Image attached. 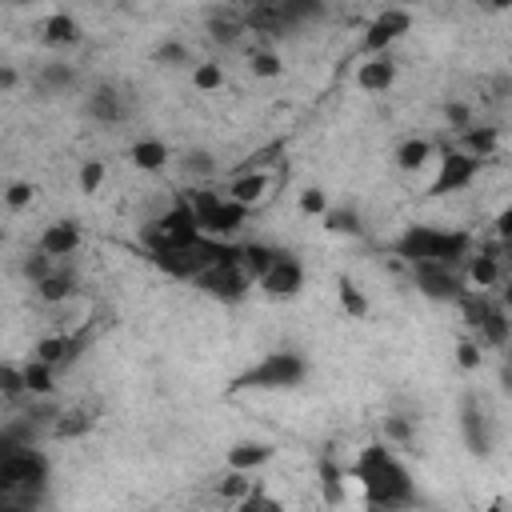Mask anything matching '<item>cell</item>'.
<instances>
[{"instance_id":"cell-2","label":"cell","mask_w":512,"mask_h":512,"mask_svg":"<svg viewBox=\"0 0 512 512\" xmlns=\"http://www.w3.org/2000/svg\"><path fill=\"white\" fill-rule=\"evenodd\" d=\"M472 248H476V236L468 228H436V224H408L388 244L392 260H400L404 268H412V264H452V268H464Z\"/></svg>"},{"instance_id":"cell-37","label":"cell","mask_w":512,"mask_h":512,"mask_svg":"<svg viewBox=\"0 0 512 512\" xmlns=\"http://www.w3.org/2000/svg\"><path fill=\"white\" fill-rule=\"evenodd\" d=\"M180 168H184V176H192V180H212V176L220 172V164H216V156H212L208 148H188V152L180 156Z\"/></svg>"},{"instance_id":"cell-38","label":"cell","mask_w":512,"mask_h":512,"mask_svg":"<svg viewBox=\"0 0 512 512\" xmlns=\"http://www.w3.org/2000/svg\"><path fill=\"white\" fill-rule=\"evenodd\" d=\"M192 88L196 92H220L224 88V64L220 60H200V64H192Z\"/></svg>"},{"instance_id":"cell-12","label":"cell","mask_w":512,"mask_h":512,"mask_svg":"<svg viewBox=\"0 0 512 512\" xmlns=\"http://www.w3.org/2000/svg\"><path fill=\"white\" fill-rule=\"evenodd\" d=\"M464 284L472 288V292H492L496 296V288H500V280L508 276V264H504V248L492 240V244H476L472 248V256L464 260Z\"/></svg>"},{"instance_id":"cell-19","label":"cell","mask_w":512,"mask_h":512,"mask_svg":"<svg viewBox=\"0 0 512 512\" xmlns=\"http://www.w3.org/2000/svg\"><path fill=\"white\" fill-rule=\"evenodd\" d=\"M268 192H272V172H228V180H224V196L248 212L256 204H264Z\"/></svg>"},{"instance_id":"cell-18","label":"cell","mask_w":512,"mask_h":512,"mask_svg":"<svg viewBox=\"0 0 512 512\" xmlns=\"http://www.w3.org/2000/svg\"><path fill=\"white\" fill-rule=\"evenodd\" d=\"M396 76H400V64H396V56H392V52H384V56H368V60H360V64H356L352 84H356L360 92L384 96V92L396 84Z\"/></svg>"},{"instance_id":"cell-25","label":"cell","mask_w":512,"mask_h":512,"mask_svg":"<svg viewBox=\"0 0 512 512\" xmlns=\"http://www.w3.org/2000/svg\"><path fill=\"white\" fill-rule=\"evenodd\" d=\"M96 408L92 404H76V408H60L56 424H52V440H84L92 428H96Z\"/></svg>"},{"instance_id":"cell-7","label":"cell","mask_w":512,"mask_h":512,"mask_svg":"<svg viewBox=\"0 0 512 512\" xmlns=\"http://www.w3.org/2000/svg\"><path fill=\"white\" fill-rule=\"evenodd\" d=\"M88 344H92V324H80V328H56V332H48V336L36 340L32 356L44 360V364L56 368V372H68V368L88 352Z\"/></svg>"},{"instance_id":"cell-47","label":"cell","mask_w":512,"mask_h":512,"mask_svg":"<svg viewBox=\"0 0 512 512\" xmlns=\"http://www.w3.org/2000/svg\"><path fill=\"white\" fill-rule=\"evenodd\" d=\"M56 268H60V264H56V260H52V256H44V252H40V248H32V252H28V256H24V276H28V280H32V284H40V280H44V276H52V272H56Z\"/></svg>"},{"instance_id":"cell-35","label":"cell","mask_w":512,"mask_h":512,"mask_svg":"<svg viewBox=\"0 0 512 512\" xmlns=\"http://www.w3.org/2000/svg\"><path fill=\"white\" fill-rule=\"evenodd\" d=\"M320 224H324L332 236H364V220H360V212L348 208V204H332Z\"/></svg>"},{"instance_id":"cell-5","label":"cell","mask_w":512,"mask_h":512,"mask_svg":"<svg viewBox=\"0 0 512 512\" xmlns=\"http://www.w3.org/2000/svg\"><path fill=\"white\" fill-rule=\"evenodd\" d=\"M188 204H192V212H196V220H200V232L204 236H212V240H236L240 232H244V224H248V208H240L236 200H228L224 196V188H204V184H196V188H188V192H180Z\"/></svg>"},{"instance_id":"cell-10","label":"cell","mask_w":512,"mask_h":512,"mask_svg":"<svg viewBox=\"0 0 512 512\" xmlns=\"http://www.w3.org/2000/svg\"><path fill=\"white\" fill-rule=\"evenodd\" d=\"M408 28H412V12H408V8H384V12H376V16L368 20L364 36H360V56L368 60V56L392 52V44H396Z\"/></svg>"},{"instance_id":"cell-22","label":"cell","mask_w":512,"mask_h":512,"mask_svg":"<svg viewBox=\"0 0 512 512\" xmlns=\"http://www.w3.org/2000/svg\"><path fill=\"white\" fill-rule=\"evenodd\" d=\"M76 288H80L76 272H72L68 264H60L52 276H44L40 284H32V296H36L44 308H64V304L76 300Z\"/></svg>"},{"instance_id":"cell-24","label":"cell","mask_w":512,"mask_h":512,"mask_svg":"<svg viewBox=\"0 0 512 512\" xmlns=\"http://www.w3.org/2000/svg\"><path fill=\"white\" fill-rule=\"evenodd\" d=\"M168 160H172V148H168L160 136H136V140L128 144V164H132L136 172H164Z\"/></svg>"},{"instance_id":"cell-40","label":"cell","mask_w":512,"mask_h":512,"mask_svg":"<svg viewBox=\"0 0 512 512\" xmlns=\"http://www.w3.org/2000/svg\"><path fill=\"white\" fill-rule=\"evenodd\" d=\"M104 180H108V164H104V160H96V156H92V160H84V164H80V172H76V188H80L84 196H96V192L104 188Z\"/></svg>"},{"instance_id":"cell-33","label":"cell","mask_w":512,"mask_h":512,"mask_svg":"<svg viewBox=\"0 0 512 512\" xmlns=\"http://www.w3.org/2000/svg\"><path fill=\"white\" fill-rule=\"evenodd\" d=\"M72 84H76V68L64 64V60H52V64H44V68L36 72V92H44V96L64 92V88H72Z\"/></svg>"},{"instance_id":"cell-16","label":"cell","mask_w":512,"mask_h":512,"mask_svg":"<svg viewBox=\"0 0 512 512\" xmlns=\"http://www.w3.org/2000/svg\"><path fill=\"white\" fill-rule=\"evenodd\" d=\"M472 336H476L484 348H508V340H512V312H508L496 296H484L480 316H476V324H472Z\"/></svg>"},{"instance_id":"cell-27","label":"cell","mask_w":512,"mask_h":512,"mask_svg":"<svg viewBox=\"0 0 512 512\" xmlns=\"http://www.w3.org/2000/svg\"><path fill=\"white\" fill-rule=\"evenodd\" d=\"M276 256H280L276 244H264V240H248V244H240V268L252 276V284H260V280L268 276V268L276 264Z\"/></svg>"},{"instance_id":"cell-41","label":"cell","mask_w":512,"mask_h":512,"mask_svg":"<svg viewBox=\"0 0 512 512\" xmlns=\"http://www.w3.org/2000/svg\"><path fill=\"white\" fill-rule=\"evenodd\" d=\"M0 396H4V400H24V396H28L24 364H0Z\"/></svg>"},{"instance_id":"cell-36","label":"cell","mask_w":512,"mask_h":512,"mask_svg":"<svg viewBox=\"0 0 512 512\" xmlns=\"http://www.w3.org/2000/svg\"><path fill=\"white\" fill-rule=\"evenodd\" d=\"M248 72H252L256 80H276V76L284 72V60H280V52H276V48L256 44V48L248 52Z\"/></svg>"},{"instance_id":"cell-20","label":"cell","mask_w":512,"mask_h":512,"mask_svg":"<svg viewBox=\"0 0 512 512\" xmlns=\"http://www.w3.org/2000/svg\"><path fill=\"white\" fill-rule=\"evenodd\" d=\"M40 44L44 48H56V52H64V48H76L80 40H84V28H80V20L72 16V12H48L44 20H40Z\"/></svg>"},{"instance_id":"cell-29","label":"cell","mask_w":512,"mask_h":512,"mask_svg":"<svg viewBox=\"0 0 512 512\" xmlns=\"http://www.w3.org/2000/svg\"><path fill=\"white\" fill-rule=\"evenodd\" d=\"M456 140H460V144H456L460 152H468L472 160H480V164H484V160L496 152L500 132H496L492 124H476V128H468V132H464V136H456Z\"/></svg>"},{"instance_id":"cell-43","label":"cell","mask_w":512,"mask_h":512,"mask_svg":"<svg viewBox=\"0 0 512 512\" xmlns=\"http://www.w3.org/2000/svg\"><path fill=\"white\" fill-rule=\"evenodd\" d=\"M456 364H460V372H480V364H484V344H480L476 336H460V340H456Z\"/></svg>"},{"instance_id":"cell-11","label":"cell","mask_w":512,"mask_h":512,"mask_svg":"<svg viewBox=\"0 0 512 512\" xmlns=\"http://www.w3.org/2000/svg\"><path fill=\"white\" fill-rule=\"evenodd\" d=\"M476 176H480V160H472V156L460 152V148H444V152L436 156V176H432V184H428V196L464 192Z\"/></svg>"},{"instance_id":"cell-23","label":"cell","mask_w":512,"mask_h":512,"mask_svg":"<svg viewBox=\"0 0 512 512\" xmlns=\"http://www.w3.org/2000/svg\"><path fill=\"white\" fill-rule=\"evenodd\" d=\"M316 484H320V500H324L328 508H344V504H348L352 480H348V468L336 464L332 456H320V464H316Z\"/></svg>"},{"instance_id":"cell-46","label":"cell","mask_w":512,"mask_h":512,"mask_svg":"<svg viewBox=\"0 0 512 512\" xmlns=\"http://www.w3.org/2000/svg\"><path fill=\"white\" fill-rule=\"evenodd\" d=\"M32 196H36V184H32V180H8V188H4L8 212H24V208L32 204Z\"/></svg>"},{"instance_id":"cell-21","label":"cell","mask_w":512,"mask_h":512,"mask_svg":"<svg viewBox=\"0 0 512 512\" xmlns=\"http://www.w3.org/2000/svg\"><path fill=\"white\" fill-rule=\"evenodd\" d=\"M272 456H276V444L272 440H236V444L224 448V468L256 476V468H264Z\"/></svg>"},{"instance_id":"cell-26","label":"cell","mask_w":512,"mask_h":512,"mask_svg":"<svg viewBox=\"0 0 512 512\" xmlns=\"http://www.w3.org/2000/svg\"><path fill=\"white\" fill-rule=\"evenodd\" d=\"M392 160H396L400 172H420L428 160H436V144H432L428 136H408V140L396 144Z\"/></svg>"},{"instance_id":"cell-8","label":"cell","mask_w":512,"mask_h":512,"mask_svg":"<svg viewBox=\"0 0 512 512\" xmlns=\"http://www.w3.org/2000/svg\"><path fill=\"white\" fill-rule=\"evenodd\" d=\"M192 288L204 292V296L216 300V304H240L256 284H252V276L240 268V260H224V264H212L208 272H200V276L192 280Z\"/></svg>"},{"instance_id":"cell-1","label":"cell","mask_w":512,"mask_h":512,"mask_svg":"<svg viewBox=\"0 0 512 512\" xmlns=\"http://www.w3.org/2000/svg\"><path fill=\"white\" fill-rule=\"evenodd\" d=\"M348 480L360 488L364 512H412V508H420V488H416L412 468L384 440H368L352 456Z\"/></svg>"},{"instance_id":"cell-15","label":"cell","mask_w":512,"mask_h":512,"mask_svg":"<svg viewBox=\"0 0 512 512\" xmlns=\"http://www.w3.org/2000/svg\"><path fill=\"white\" fill-rule=\"evenodd\" d=\"M80 244H84V228H80L72 216L44 224V228H40V236H36V248H40L44 256H52L56 264H64L68 256H76V252H80Z\"/></svg>"},{"instance_id":"cell-34","label":"cell","mask_w":512,"mask_h":512,"mask_svg":"<svg viewBox=\"0 0 512 512\" xmlns=\"http://www.w3.org/2000/svg\"><path fill=\"white\" fill-rule=\"evenodd\" d=\"M380 432H384V444H392V448H412V444H416V416L388 412L384 424H380Z\"/></svg>"},{"instance_id":"cell-28","label":"cell","mask_w":512,"mask_h":512,"mask_svg":"<svg viewBox=\"0 0 512 512\" xmlns=\"http://www.w3.org/2000/svg\"><path fill=\"white\" fill-rule=\"evenodd\" d=\"M336 300H340V312H344L348 320H368V312H372V304H368L360 280H352L348 272L336 276Z\"/></svg>"},{"instance_id":"cell-31","label":"cell","mask_w":512,"mask_h":512,"mask_svg":"<svg viewBox=\"0 0 512 512\" xmlns=\"http://www.w3.org/2000/svg\"><path fill=\"white\" fill-rule=\"evenodd\" d=\"M252 488H256V480H252L248 472H232V468H224V472L212 480V496L224 500V504H232V508H236Z\"/></svg>"},{"instance_id":"cell-44","label":"cell","mask_w":512,"mask_h":512,"mask_svg":"<svg viewBox=\"0 0 512 512\" xmlns=\"http://www.w3.org/2000/svg\"><path fill=\"white\" fill-rule=\"evenodd\" d=\"M232 512H284V504H280L264 484H256V488H252V492H248Z\"/></svg>"},{"instance_id":"cell-30","label":"cell","mask_w":512,"mask_h":512,"mask_svg":"<svg viewBox=\"0 0 512 512\" xmlns=\"http://www.w3.org/2000/svg\"><path fill=\"white\" fill-rule=\"evenodd\" d=\"M56 368H48L44 360H36V356H28L24 360V384H28V396L32 400H52V392H56Z\"/></svg>"},{"instance_id":"cell-42","label":"cell","mask_w":512,"mask_h":512,"mask_svg":"<svg viewBox=\"0 0 512 512\" xmlns=\"http://www.w3.org/2000/svg\"><path fill=\"white\" fill-rule=\"evenodd\" d=\"M152 60L164 64V68H180V64H192V52H188L184 40H164V44L152 48Z\"/></svg>"},{"instance_id":"cell-32","label":"cell","mask_w":512,"mask_h":512,"mask_svg":"<svg viewBox=\"0 0 512 512\" xmlns=\"http://www.w3.org/2000/svg\"><path fill=\"white\" fill-rule=\"evenodd\" d=\"M244 32H248V28H244V12H224V8H216V12L208 16V36H212V44H236Z\"/></svg>"},{"instance_id":"cell-17","label":"cell","mask_w":512,"mask_h":512,"mask_svg":"<svg viewBox=\"0 0 512 512\" xmlns=\"http://www.w3.org/2000/svg\"><path fill=\"white\" fill-rule=\"evenodd\" d=\"M84 116L104 124V128H116L128 120V100L116 84H96L88 96H84Z\"/></svg>"},{"instance_id":"cell-45","label":"cell","mask_w":512,"mask_h":512,"mask_svg":"<svg viewBox=\"0 0 512 512\" xmlns=\"http://www.w3.org/2000/svg\"><path fill=\"white\" fill-rule=\"evenodd\" d=\"M444 120H448V128H452L456 136H464L468 128H476V112H472V104H464V100H448V104H444Z\"/></svg>"},{"instance_id":"cell-9","label":"cell","mask_w":512,"mask_h":512,"mask_svg":"<svg viewBox=\"0 0 512 512\" xmlns=\"http://www.w3.org/2000/svg\"><path fill=\"white\" fill-rule=\"evenodd\" d=\"M408 280H412V288H416L424 300H432V304H456V300L468 292L464 272L452 268V264H412V268H408Z\"/></svg>"},{"instance_id":"cell-48","label":"cell","mask_w":512,"mask_h":512,"mask_svg":"<svg viewBox=\"0 0 512 512\" xmlns=\"http://www.w3.org/2000/svg\"><path fill=\"white\" fill-rule=\"evenodd\" d=\"M20 84V76H16V68L12 64H0V92H12Z\"/></svg>"},{"instance_id":"cell-14","label":"cell","mask_w":512,"mask_h":512,"mask_svg":"<svg viewBox=\"0 0 512 512\" xmlns=\"http://www.w3.org/2000/svg\"><path fill=\"white\" fill-rule=\"evenodd\" d=\"M460 432H464V440H468V448H472L476 456H488L492 444H496V436H492V416H488V408H484V400H480L476 392H468V396L460 400Z\"/></svg>"},{"instance_id":"cell-4","label":"cell","mask_w":512,"mask_h":512,"mask_svg":"<svg viewBox=\"0 0 512 512\" xmlns=\"http://www.w3.org/2000/svg\"><path fill=\"white\" fill-rule=\"evenodd\" d=\"M200 220L192 212V204L184 196H176L160 216L144 220L140 224V244H144V256H160V252H176V248H192L200 240Z\"/></svg>"},{"instance_id":"cell-6","label":"cell","mask_w":512,"mask_h":512,"mask_svg":"<svg viewBox=\"0 0 512 512\" xmlns=\"http://www.w3.org/2000/svg\"><path fill=\"white\" fill-rule=\"evenodd\" d=\"M52 476V464L40 448H16V452H0V496L24 492V496H44Z\"/></svg>"},{"instance_id":"cell-3","label":"cell","mask_w":512,"mask_h":512,"mask_svg":"<svg viewBox=\"0 0 512 512\" xmlns=\"http://www.w3.org/2000/svg\"><path fill=\"white\" fill-rule=\"evenodd\" d=\"M308 380V360L296 348H276L264 352L256 364H248L244 372L232 376L228 392H292Z\"/></svg>"},{"instance_id":"cell-13","label":"cell","mask_w":512,"mask_h":512,"mask_svg":"<svg viewBox=\"0 0 512 512\" xmlns=\"http://www.w3.org/2000/svg\"><path fill=\"white\" fill-rule=\"evenodd\" d=\"M304 280H308V272H304V260H300L296 252L280 248L276 264L268 268V276H264L256 288H260L268 300H296V296L304 292Z\"/></svg>"},{"instance_id":"cell-39","label":"cell","mask_w":512,"mask_h":512,"mask_svg":"<svg viewBox=\"0 0 512 512\" xmlns=\"http://www.w3.org/2000/svg\"><path fill=\"white\" fill-rule=\"evenodd\" d=\"M296 208H300V216H308V220H324V216H328V208H332V200H328V192H324V188L308 184V188H300V192H296Z\"/></svg>"}]
</instances>
